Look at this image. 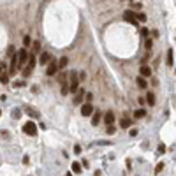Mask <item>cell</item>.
<instances>
[{"label": "cell", "instance_id": "7402d4cb", "mask_svg": "<svg viewBox=\"0 0 176 176\" xmlns=\"http://www.w3.org/2000/svg\"><path fill=\"white\" fill-rule=\"evenodd\" d=\"M32 71H33L32 67H30V65H27V67H25V69H23V76H25V77H28V76H30V72H32Z\"/></svg>", "mask_w": 176, "mask_h": 176}, {"label": "cell", "instance_id": "5b68a950", "mask_svg": "<svg viewBox=\"0 0 176 176\" xmlns=\"http://www.w3.org/2000/svg\"><path fill=\"white\" fill-rule=\"evenodd\" d=\"M92 113H94V106L90 104V102L81 106V116H92Z\"/></svg>", "mask_w": 176, "mask_h": 176}, {"label": "cell", "instance_id": "cb8c5ba5", "mask_svg": "<svg viewBox=\"0 0 176 176\" xmlns=\"http://www.w3.org/2000/svg\"><path fill=\"white\" fill-rule=\"evenodd\" d=\"M106 132H108V134H115V132H116V129L113 127V123H111V125H108V130H106Z\"/></svg>", "mask_w": 176, "mask_h": 176}, {"label": "cell", "instance_id": "f546056e", "mask_svg": "<svg viewBox=\"0 0 176 176\" xmlns=\"http://www.w3.org/2000/svg\"><path fill=\"white\" fill-rule=\"evenodd\" d=\"M159 152H160V153H164V152H165V146H164V144H160V146H159Z\"/></svg>", "mask_w": 176, "mask_h": 176}, {"label": "cell", "instance_id": "6da1fadb", "mask_svg": "<svg viewBox=\"0 0 176 176\" xmlns=\"http://www.w3.org/2000/svg\"><path fill=\"white\" fill-rule=\"evenodd\" d=\"M77 88H79V77H77L76 72H71V86H69V92L76 94Z\"/></svg>", "mask_w": 176, "mask_h": 176}, {"label": "cell", "instance_id": "4fadbf2b", "mask_svg": "<svg viewBox=\"0 0 176 176\" xmlns=\"http://www.w3.org/2000/svg\"><path fill=\"white\" fill-rule=\"evenodd\" d=\"M136 83H138V86H139V88H143V90H144V88H148V85H146V79H144L143 76H139Z\"/></svg>", "mask_w": 176, "mask_h": 176}, {"label": "cell", "instance_id": "ac0fdd59", "mask_svg": "<svg viewBox=\"0 0 176 176\" xmlns=\"http://www.w3.org/2000/svg\"><path fill=\"white\" fill-rule=\"evenodd\" d=\"M67 62H69V60H67L65 56H62V58H60V62H56V65H58V69H64V67L67 65Z\"/></svg>", "mask_w": 176, "mask_h": 176}, {"label": "cell", "instance_id": "4dcf8cb0", "mask_svg": "<svg viewBox=\"0 0 176 176\" xmlns=\"http://www.w3.org/2000/svg\"><path fill=\"white\" fill-rule=\"evenodd\" d=\"M81 152V146H74V153H79Z\"/></svg>", "mask_w": 176, "mask_h": 176}, {"label": "cell", "instance_id": "e0dca14e", "mask_svg": "<svg viewBox=\"0 0 176 176\" xmlns=\"http://www.w3.org/2000/svg\"><path fill=\"white\" fill-rule=\"evenodd\" d=\"M72 171H74V174H79V173H81V164L72 162Z\"/></svg>", "mask_w": 176, "mask_h": 176}, {"label": "cell", "instance_id": "44dd1931", "mask_svg": "<svg viewBox=\"0 0 176 176\" xmlns=\"http://www.w3.org/2000/svg\"><path fill=\"white\" fill-rule=\"evenodd\" d=\"M0 83H4V85L9 83V76H7L6 72H2V74H0Z\"/></svg>", "mask_w": 176, "mask_h": 176}, {"label": "cell", "instance_id": "9c48e42d", "mask_svg": "<svg viewBox=\"0 0 176 176\" xmlns=\"http://www.w3.org/2000/svg\"><path fill=\"white\" fill-rule=\"evenodd\" d=\"M139 74L143 77H148V76H152V69H150L146 64H141V71H139Z\"/></svg>", "mask_w": 176, "mask_h": 176}, {"label": "cell", "instance_id": "ba28073f", "mask_svg": "<svg viewBox=\"0 0 176 176\" xmlns=\"http://www.w3.org/2000/svg\"><path fill=\"white\" fill-rule=\"evenodd\" d=\"M83 97H85V90H81V88H77L76 97H74V106L81 104V102H83Z\"/></svg>", "mask_w": 176, "mask_h": 176}, {"label": "cell", "instance_id": "8992f818", "mask_svg": "<svg viewBox=\"0 0 176 176\" xmlns=\"http://www.w3.org/2000/svg\"><path fill=\"white\" fill-rule=\"evenodd\" d=\"M18 67H20V62H18V55H16V53H12V56H11V74H16Z\"/></svg>", "mask_w": 176, "mask_h": 176}, {"label": "cell", "instance_id": "d4e9b609", "mask_svg": "<svg viewBox=\"0 0 176 176\" xmlns=\"http://www.w3.org/2000/svg\"><path fill=\"white\" fill-rule=\"evenodd\" d=\"M139 32H141V35H143V37H148L150 30H148V28H141V30H139Z\"/></svg>", "mask_w": 176, "mask_h": 176}, {"label": "cell", "instance_id": "8fae6325", "mask_svg": "<svg viewBox=\"0 0 176 176\" xmlns=\"http://www.w3.org/2000/svg\"><path fill=\"white\" fill-rule=\"evenodd\" d=\"M167 65H174V53H173V48L167 50Z\"/></svg>", "mask_w": 176, "mask_h": 176}, {"label": "cell", "instance_id": "9a60e30c", "mask_svg": "<svg viewBox=\"0 0 176 176\" xmlns=\"http://www.w3.org/2000/svg\"><path fill=\"white\" fill-rule=\"evenodd\" d=\"M146 102H148L150 106H153V104H155V95L152 94V92H148V94H146Z\"/></svg>", "mask_w": 176, "mask_h": 176}, {"label": "cell", "instance_id": "f1b7e54d", "mask_svg": "<svg viewBox=\"0 0 176 176\" xmlns=\"http://www.w3.org/2000/svg\"><path fill=\"white\" fill-rule=\"evenodd\" d=\"M12 116H14V118H20V116H21V113H20V111H14V113H12Z\"/></svg>", "mask_w": 176, "mask_h": 176}, {"label": "cell", "instance_id": "d6986e66", "mask_svg": "<svg viewBox=\"0 0 176 176\" xmlns=\"http://www.w3.org/2000/svg\"><path fill=\"white\" fill-rule=\"evenodd\" d=\"M134 116H136V118H144V116H146V111H144V109H138L136 113H134Z\"/></svg>", "mask_w": 176, "mask_h": 176}, {"label": "cell", "instance_id": "3957f363", "mask_svg": "<svg viewBox=\"0 0 176 176\" xmlns=\"http://www.w3.org/2000/svg\"><path fill=\"white\" fill-rule=\"evenodd\" d=\"M123 18H125V21L127 23H130V25H138V20H136V14L129 9V11L123 12Z\"/></svg>", "mask_w": 176, "mask_h": 176}, {"label": "cell", "instance_id": "484cf974", "mask_svg": "<svg viewBox=\"0 0 176 176\" xmlns=\"http://www.w3.org/2000/svg\"><path fill=\"white\" fill-rule=\"evenodd\" d=\"M62 94H64V95H67V94H69V86H67L65 83H64V86H62Z\"/></svg>", "mask_w": 176, "mask_h": 176}, {"label": "cell", "instance_id": "277c9868", "mask_svg": "<svg viewBox=\"0 0 176 176\" xmlns=\"http://www.w3.org/2000/svg\"><path fill=\"white\" fill-rule=\"evenodd\" d=\"M56 71H58L56 62H55V60H50V62H48V71H46V74H48V76H55Z\"/></svg>", "mask_w": 176, "mask_h": 176}, {"label": "cell", "instance_id": "5bb4252c", "mask_svg": "<svg viewBox=\"0 0 176 176\" xmlns=\"http://www.w3.org/2000/svg\"><path fill=\"white\" fill-rule=\"evenodd\" d=\"M120 127H121V129H129V127H130V120H129V118H121V120H120Z\"/></svg>", "mask_w": 176, "mask_h": 176}, {"label": "cell", "instance_id": "7c38bea8", "mask_svg": "<svg viewBox=\"0 0 176 176\" xmlns=\"http://www.w3.org/2000/svg\"><path fill=\"white\" fill-rule=\"evenodd\" d=\"M50 60H51V55H50V53H42V55H41V60H39V64H41V65H46Z\"/></svg>", "mask_w": 176, "mask_h": 176}, {"label": "cell", "instance_id": "1f68e13d", "mask_svg": "<svg viewBox=\"0 0 176 176\" xmlns=\"http://www.w3.org/2000/svg\"><path fill=\"white\" fill-rule=\"evenodd\" d=\"M0 115H2V111H0Z\"/></svg>", "mask_w": 176, "mask_h": 176}, {"label": "cell", "instance_id": "52a82bcc", "mask_svg": "<svg viewBox=\"0 0 176 176\" xmlns=\"http://www.w3.org/2000/svg\"><path fill=\"white\" fill-rule=\"evenodd\" d=\"M16 55H18V62H20V65H23V64L28 60V53H27V50H25V48H23V50H20Z\"/></svg>", "mask_w": 176, "mask_h": 176}, {"label": "cell", "instance_id": "ffe728a7", "mask_svg": "<svg viewBox=\"0 0 176 176\" xmlns=\"http://www.w3.org/2000/svg\"><path fill=\"white\" fill-rule=\"evenodd\" d=\"M136 20H138V21H141V23H144V21H146V14L138 12V14H136Z\"/></svg>", "mask_w": 176, "mask_h": 176}, {"label": "cell", "instance_id": "2e32d148", "mask_svg": "<svg viewBox=\"0 0 176 176\" xmlns=\"http://www.w3.org/2000/svg\"><path fill=\"white\" fill-rule=\"evenodd\" d=\"M100 116H102L100 113H95L94 118H92V125H99V123H100Z\"/></svg>", "mask_w": 176, "mask_h": 176}, {"label": "cell", "instance_id": "603a6c76", "mask_svg": "<svg viewBox=\"0 0 176 176\" xmlns=\"http://www.w3.org/2000/svg\"><path fill=\"white\" fill-rule=\"evenodd\" d=\"M32 51H33V53H37V51H41V44H39L37 41L33 42V46H32Z\"/></svg>", "mask_w": 176, "mask_h": 176}, {"label": "cell", "instance_id": "4316f807", "mask_svg": "<svg viewBox=\"0 0 176 176\" xmlns=\"http://www.w3.org/2000/svg\"><path fill=\"white\" fill-rule=\"evenodd\" d=\"M23 44H25V46H30V37H28V35L23 39Z\"/></svg>", "mask_w": 176, "mask_h": 176}, {"label": "cell", "instance_id": "30bf717a", "mask_svg": "<svg viewBox=\"0 0 176 176\" xmlns=\"http://www.w3.org/2000/svg\"><path fill=\"white\" fill-rule=\"evenodd\" d=\"M104 121H106V125H111V123H115V115H113V111H108V113H106Z\"/></svg>", "mask_w": 176, "mask_h": 176}, {"label": "cell", "instance_id": "7a4b0ae2", "mask_svg": "<svg viewBox=\"0 0 176 176\" xmlns=\"http://www.w3.org/2000/svg\"><path fill=\"white\" fill-rule=\"evenodd\" d=\"M23 130H25L27 136H35V134H37V125H35L33 121H27V123L23 125Z\"/></svg>", "mask_w": 176, "mask_h": 176}, {"label": "cell", "instance_id": "83f0119b", "mask_svg": "<svg viewBox=\"0 0 176 176\" xmlns=\"http://www.w3.org/2000/svg\"><path fill=\"white\" fill-rule=\"evenodd\" d=\"M152 44H153L152 42V39H148V41H146V50H152Z\"/></svg>", "mask_w": 176, "mask_h": 176}]
</instances>
